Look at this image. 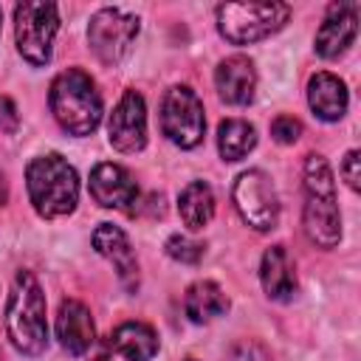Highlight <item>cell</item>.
<instances>
[{
	"label": "cell",
	"mask_w": 361,
	"mask_h": 361,
	"mask_svg": "<svg viewBox=\"0 0 361 361\" xmlns=\"http://www.w3.org/2000/svg\"><path fill=\"white\" fill-rule=\"evenodd\" d=\"M217 82V93L223 102L228 104H248L254 96V85H257V73L248 56H228L217 65L214 73Z\"/></svg>",
	"instance_id": "2e32d148"
},
{
	"label": "cell",
	"mask_w": 361,
	"mask_h": 361,
	"mask_svg": "<svg viewBox=\"0 0 361 361\" xmlns=\"http://www.w3.org/2000/svg\"><path fill=\"white\" fill-rule=\"evenodd\" d=\"M138 37V17L121 8H102L90 17L87 42L104 65H118Z\"/></svg>",
	"instance_id": "ba28073f"
},
{
	"label": "cell",
	"mask_w": 361,
	"mask_h": 361,
	"mask_svg": "<svg viewBox=\"0 0 361 361\" xmlns=\"http://www.w3.org/2000/svg\"><path fill=\"white\" fill-rule=\"evenodd\" d=\"M271 135L279 144H293L302 135V124L293 116H276L274 124H271Z\"/></svg>",
	"instance_id": "cb8c5ba5"
},
{
	"label": "cell",
	"mask_w": 361,
	"mask_h": 361,
	"mask_svg": "<svg viewBox=\"0 0 361 361\" xmlns=\"http://www.w3.org/2000/svg\"><path fill=\"white\" fill-rule=\"evenodd\" d=\"M158 353V336L141 322L118 324L102 344L93 361H149Z\"/></svg>",
	"instance_id": "30bf717a"
},
{
	"label": "cell",
	"mask_w": 361,
	"mask_h": 361,
	"mask_svg": "<svg viewBox=\"0 0 361 361\" xmlns=\"http://www.w3.org/2000/svg\"><path fill=\"white\" fill-rule=\"evenodd\" d=\"M28 197L42 217H62L76 209L79 197V178L76 169L56 152L39 155L25 169Z\"/></svg>",
	"instance_id": "277c9868"
},
{
	"label": "cell",
	"mask_w": 361,
	"mask_h": 361,
	"mask_svg": "<svg viewBox=\"0 0 361 361\" xmlns=\"http://www.w3.org/2000/svg\"><path fill=\"white\" fill-rule=\"evenodd\" d=\"M20 124V116H17V107L8 96H0V130L6 133H14Z\"/></svg>",
	"instance_id": "d4e9b609"
},
{
	"label": "cell",
	"mask_w": 361,
	"mask_h": 361,
	"mask_svg": "<svg viewBox=\"0 0 361 361\" xmlns=\"http://www.w3.org/2000/svg\"><path fill=\"white\" fill-rule=\"evenodd\" d=\"M59 28V8L54 3L25 0L14 8L17 48L31 65H45L51 59V42Z\"/></svg>",
	"instance_id": "8992f818"
},
{
	"label": "cell",
	"mask_w": 361,
	"mask_h": 361,
	"mask_svg": "<svg viewBox=\"0 0 361 361\" xmlns=\"http://www.w3.org/2000/svg\"><path fill=\"white\" fill-rule=\"evenodd\" d=\"M305 234L319 248H333L341 240V214L336 203V183L327 161L322 155H307L305 161Z\"/></svg>",
	"instance_id": "3957f363"
},
{
	"label": "cell",
	"mask_w": 361,
	"mask_h": 361,
	"mask_svg": "<svg viewBox=\"0 0 361 361\" xmlns=\"http://www.w3.org/2000/svg\"><path fill=\"white\" fill-rule=\"evenodd\" d=\"M254 144H257V133L248 121L228 118L217 130V147L226 161H240L243 155H248L254 149Z\"/></svg>",
	"instance_id": "44dd1931"
},
{
	"label": "cell",
	"mask_w": 361,
	"mask_h": 361,
	"mask_svg": "<svg viewBox=\"0 0 361 361\" xmlns=\"http://www.w3.org/2000/svg\"><path fill=\"white\" fill-rule=\"evenodd\" d=\"M183 310L195 324H203L228 310V296L214 282H195L183 296Z\"/></svg>",
	"instance_id": "d6986e66"
},
{
	"label": "cell",
	"mask_w": 361,
	"mask_h": 361,
	"mask_svg": "<svg viewBox=\"0 0 361 361\" xmlns=\"http://www.w3.org/2000/svg\"><path fill=\"white\" fill-rule=\"evenodd\" d=\"M189 361H195V358H189Z\"/></svg>",
	"instance_id": "f546056e"
},
{
	"label": "cell",
	"mask_w": 361,
	"mask_h": 361,
	"mask_svg": "<svg viewBox=\"0 0 361 361\" xmlns=\"http://www.w3.org/2000/svg\"><path fill=\"white\" fill-rule=\"evenodd\" d=\"M358 149H350L347 152V158H344V166H341V172H344V180L350 183V189H358L361 186V175H358Z\"/></svg>",
	"instance_id": "484cf974"
},
{
	"label": "cell",
	"mask_w": 361,
	"mask_h": 361,
	"mask_svg": "<svg viewBox=\"0 0 361 361\" xmlns=\"http://www.w3.org/2000/svg\"><path fill=\"white\" fill-rule=\"evenodd\" d=\"M93 248L116 265L118 279H121L130 290L138 288V262H135V254H133V245H130L127 234H124L118 226L102 223V226L93 231Z\"/></svg>",
	"instance_id": "9a60e30c"
},
{
	"label": "cell",
	"mask_w": 361,
	"mask_h": 361,
	"mask_svg": "<svg viewBox=\"0 0 361 361\" xmlns=\"http://www.w3.org/2000/svg\"><path fill=\"white\" fill-rule=\"evenodd\" d=\"M226 361H271L268 350L259 344V341H237L231 350H228V358Z\"/></svg>",
	"instance_id": "603a6c76"
},
{
	"label": "cell",
	"mask_w": 361,
	"mask_h": 361,
	"mask_svg": "<svg viewBox=\"0 0 361 361\" xmlns=\"http://www.w3.org/2000/svg\"><path fill=\"white\" fill-rule=\"evenodd\" d=\"M234 206H237L240 217L257 231H268L279 220V200H276L274 183L259 169H248V172H243L237 178V183H234Z\"/></svg>",
	"instance_id": "9c48e42d"
},
{
	"label": "cell",
	"mask_w": 361,
	"mask_h": 361,
	"mask_svg": "<svg viewBox=\"0 0 361 361\" xmlns=\"http://www.w3.org/2000/svg\"><path fill=\"white\" fill-rule=\"evenodd\" d=\"M307 102L322 121H338L347 110V87L333 73H316L307 85Z\"/></svg>",
	"instance_id": "ac0fdd59"
},
{
	"label": "cell",
	"mask_w": 361,
	"mask_h": 361,
	"mask_svg": "<svg viewBox=\"0 0 361 361\" xmlns=\"http://www.w3.org/2000/svg\"><path fill=\"white\" fill-rule=\"evenodd\" d=\"M358 31V6L355 3H333L327 8L324 23L316 31V54L324 59H333L344 54Z\"/></svg>",
	"instance_id": "4fadbf2b"
},
{
	"label": "cell",
	"mask_w": 361,
	"mask_h": 361,
	"mask_svg": "<svg viewBox=\"0 0 361 361\" xmlns=\"http://www.w3.org/2000/svg\"><path fill=\"white\" fill-rule=\"evenodd\" d=\"M161 127H164V135L183 149L197 147L203 141V133H206L203 102L192 87L166 90L161 104Z\"/></svg>",
	"instance_id": "52a82bcc"
},
{
	"label": "cell",
	"mask_w": 361,
	"mask_h": 361,
	"mask_svg": "<svg viewBox=\"0 0 361 361\" xmlns=\"http://www.w3.org/2000/svg\"><path fill=\"white\" fill-rule=\"evenodd\" d=\"M166 254H169L172 259H180V262L195 265V262L203 257V243H195V240H189V237H183V234H172V237L166 240Z\"/></svg>",
	"instance_id": "7402d4cb"
},
{
	"label": "cell",
	"mask_w": 361,
	"mask_h": 361,
	"mask_svg": "<svg viewBox=\"0 0 361 361\" xmlns=\"http://www.w3.org/2000/svg\"><path fill=\"white\" fill-rule=\"evenodd\" d=\"M6 333L11 344L25 355H39L48 347L45 296L39 282L28 271H20L14 276L8 305H6Z\"/></svg>",
	"instance_id": "6da1fadb"
},
{
	"label": "cell",
	"mask_w": 361,
	"mask_h": 361,
	"mask_svg": "<svg viewBox=\"0 0 361 361\" xmlns=\"http://www.w3.org/2000/svg\"><path fill=\"white\" fill-rule=\"evenodd\" d=\"M0 25H3V8H0Z\"/></svg>",
	"instance_id": "83f0119b"
},
{
	"label": "cell",
	"mask_w": 361,
	"mask_h": 361,
	"mask_svg": "<svg viewBox=\"0 0 361 361\" xmlns=\"http://www.w3.org/2000/svg\"><path fill=\"white\" fill-rule=\"evenodd\" d=\"M90 195L104 209H124L133 212V203L138 200V183L133 175L118 164H99L90 172Z\"/></svg>",
	"instance_id": "7c38bea8"
},
{
	"label": "cell",
	"mask_w": 361,
	"mask_h": 361,
	"mask_svg": "<svg viewBox=\"0 0 361 361\" xmlns=\"http://www.w3.org/2000/svg\"><path fill=\"white\" fill-rule=\"evenodd\" d=\"M56 336H59V344L71 355H85L96 341L90 310L76 299H65L56 313Z\"/></svg>",
	"instance_id": "5bb4252c"
},
{
	"label": "cell",
	"mask_w": 361,
	"mask_h": 361,
	"mask_svg": "<svg viewBox=\"0 0 361 361\" xmlns=\"http://www.w3.org/2000/svg\"><path fill=\"white\" fill-rule=\"evenodd\" d=\"M6 200V183H3V178H0V203Z\"/></svg>",
	"instance_id": "4316f807"
},
{
	"label": "cell",
	"mask_w": 361,
	"mask_h": 361,
	"mask_svg": "<svg viewBox=\"0 0 361 361\" xmlns=\"http://www.w3.org/2000/svg\"><path fill=\"white\" fill-rule=\"evenodd\" d=\"M0 361H3V353H0Z\"/></svg>",
	"instance_id": "f1b7e54d"
},
{
	"label": "cell",
	"mask_w": 361,
	"mask_h": 361,
	"mask_svg": "<svg viewBox=\"0 0 361 361\" xmlns=\"http://www.w3.org/2000/svg\"><path fill=\"white\" fill-rule=\"evenodd\" d=\"M178 212L183 217V223L189 228H203L212 214H214V195L209 189V183L203 180H192L183 192H180V200H178Z\"/></svg>",
	"instance_id": "ffe728a7"
},
{
	"label": "cell",
	"mask_w": 361,
	"mask_h": 361,
	"mask_svg": "<svg viewBox=\"0 0 361 361\" xmlns=\"http://www.w3.org/2000/svg\"><path fill=\"white\" fill-rule=\"evenodd\" d=\"M107 133H110V144L121 152H138L147 144V110L141 93L127 90L121 96V102L110 116Z\"/></svg>",
	"instance_id": "8fae6325"
},
{
	"label": "cell",
	"mask_w": 361,
	"mask_h": 361,
	"mask_svg": "<svg viewBox=\"0 0 361 361\" xmlns=\"http://www.w3.org/2000/svg\"><path fill=\"white\" fill-rule=\"evenodd\" d=\"M290 17L285 3H226L217 8V28L234 45H248L279 31Z\"/></svg>",
	"instance_id": "5b68a950"
},
{
	"label": "cell",
	"mask_w": 361,
	"mask_h": 361,
	"mask_svg": "<svg viewBox=\"0 0 361 361\" xmlns=\"http://www.w3.org/2000/svg\"><path fill=\"white\" fill-rule=\"evenodd\" d=\"M259 279H262L265 293L276 302H288L296 293V268H293V259L285 251V245H271L262 254Z\"/></svg>",
	"instance_id": "e0dca14e"
},
{
	"label": "cell",
	"mask_w": 361,
	"mask_h": 361,
	"mask_svg": "<svg viewBox=\"0 0 361 361\" xmlns=\"http://www.w3.org/2000/svg\"><path fill=\"white\" fill-rule=\"evenodd\" d=\"M48 104L59 127L71 135H90L102 121V96L79 68H68L51 82Z\"/></svg>",
	"instance_id": "7a4b0ae2"
}]
</instances>
